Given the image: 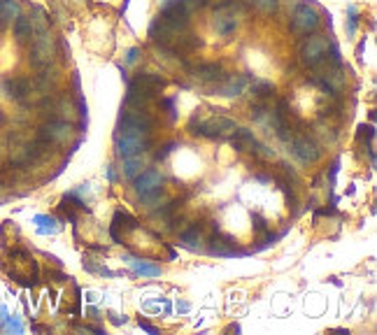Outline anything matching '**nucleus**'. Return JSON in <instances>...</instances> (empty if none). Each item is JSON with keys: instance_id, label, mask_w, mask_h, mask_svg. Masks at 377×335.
<instances>
[{"instance_id": "26", "label": "nucleus", "mask_w": 377, "mask_h": 335, "mask_svg": "<svg viewBox=\"0 0 377 335\" xmlns=\"http://www.w3.org/2000/svg\"><path fill=\"white\" fill-rule=\"evenodd\" d=\"M249 5H254V8L263 12V15H273L277 10V0H249Z\"/></svg>"}, {"instance_id": "16", "label": "nucleus", "mask_w": 377, "mask_h": 335, "mask_svg": "<svg viewBox=\"0 0 377 335\" xmlns=\"http://www.w3.org/2000/svg\"><path fill=\"white\" fill-rule=\"evenodd\" d=\"M231 145H233L237 152H254L256 138L249 129H235L231 133Z\"/></svg>"}, {"instance_id": "11", "label": "nucleus", "mask_w": 377, "mask_h": 335, "mask_svg": "<svg viewBox=\"0 0 377 335\" xmlns=\"http://www.w3.org/2000/svg\"><path fill=\"white\" fill-rule=\"evenodd\" d=\"M291 154L301 161V163H317L321 158V147L315 138L310 136H296L291 142Z\"/></svg>"}, {"instance_id": "19", "label": "nucleus", "mask_w": 377, "mask_h": 335, "mask_svg": "<svg viewBox=\"0 0 377 335\" xmlns=\"http://www.w3.org/2000/svg\"><path fill=\"white\" fill-rule=\"evenodd\" d=\"M54 112L58 115V119H63V122H75V117H77V107H75V103H72L68 96L56 98Z\"/></svg>"}, {"instance_id": "7", "label": "nucleus", "mask_w": 377, "mask_h": 335, "mask_svg": "<svg viewBox=\"0 0 377 335\" xmlns=\"http://www.w3.org/2000/svg\"><path fill=\"white\" fill-rule=\"evenodd\" d=\"M133 186L144 203H154L163 191V175L158 170H144L133 179Z\"/></svg>"}, {"instance_id": "22", "label": "nucleus", "mask_w": 377, "mask_h": 335, "mask_svg": "<svg viewBox=\"0 0 377 335\" xmlns=\"http://www.w3.org/2000/svg\"><path fill=\"white\" fill-rule=\"evenodd\" d=\"M128 265L133 268L137 275H144V277H156V275H161V268L158 265H151L147 261H137V259H128Z\"/></svg>"}, {"instance_id": "12", "label": "nucleus", "mask_w": 377, "mask_h": 335, "mask_svg": "<svg viewBox=\"0 0 377 335\" xmlns=\"http://www.w3.org/2000/svg\"><path fill=\"white\" fill-rule=\"evenodd\" d=\"M0 91L8 100L15 103H26L31 100V77H8L0 82Z\"/></svg>"}, {"instance_id": "10", "label": "nucleus", "mask_w": 377, "mask_h": 335, "mask_svg": "<svg viewBox=\"0 0 377 335\" xmlns=\"http://www.w3.org/2000/svg\"><path fill=\"white\" fill-rule=\"evenodd\" d=\"M317 28H319V12L310 8V5H299L294 17H291V31L296 35H310Z\"/></svg>"}, {"instance_id": "24", "label": "nucleus", "mask_w": 377, "mask_h": 335, "mask_svg": "<svg viewBox=\"0 0 377 335\" xmlns=\"http://www.w3.org/2000/svg\"><path fill=\"white\" fill-rule=\"evenodd\" d=\"M142 170V154L140 156H131V158H124V175L135 179L137 175H140Z\"/></svg>"}, {"instance_id": "2", "label": "nucleus", "mask_w": 377, "mask_h": 335, "mask_svg": "<svg viewBox=\"0 0 377 335\" xmlns=\"http://www.w3.org/2000/svg\"><path fill=\"white\" fill-rule=\"evenodd\" d=\"M28 61L35 70H47V68L54 65V61H56V40L51 38L49 31L35 33V35H33Z\"/></svg>"}, {"instance_id": "5", "label": "nucleus", "mask_w": 377, "mask_h": 335, "mask_svg": "<svg viewBox=\"0 0 377 335\" xmlns=\"http://www.w3.org/2000/svg\"><path fill=\"white\" fill-rule=\"evenodd\" d=\"M330 51V40L326 35H312L301 44V63L308 68H317L328 58Z\"/></svg>"}, {"instance_id": "25", "label": "nucleus", "mask_w": 377, "mask_h": 335, "mask_svg": "<svg viewBox=\"0 0 377 335\" xmlns=\"http://www.w3.org/2000/svg\"><path fill=\"white\" fill-rule=\"evenodd\" d=\"M251 91H254V98L259 100V103H263L270 93H275V86L270 84V82H263V79H259V82H254L251 84Z\"/></svg>"}, {"instance_id": "30", "label": "nucleus", "mask_w": 377, "mask_h": 335, "mask_svg": "<svg viewBox=\"0 0 377 335\" xmlns=\"http://www.w3.org/2000/svg\"><path fill=\"white\" fill-rule=\"evenodd\" d=\"M254 224H256V231H266V221H263L259 214H254Z\"/></svg>"}, {"instance_id": "13", "label": "nucleus", "mask_w": 377, "mask_h": 335, "mask_svg": "<svg viewBox=\"0 0 377 335\" xmlns=\"http://www.w3.org/2000/svg\"><path fill=\"white\" fill-rule=\"evenodd\" d=\"M247 86H249L247 75H224V79L217 82V93L226 98H233V96H242Z\"/></svg>"}, {"instance_id": "29", "label": "nucleus", "mask_w": 377, "mask_h": 335, "mask_svg": "<svg viewBox=\"0 0 377 335\" xmlns=\"http://www.w3.org/2000/svg\"><path fill=\"white\" fill-rule=\"evenodd\" d=\"M173 149H175V145H173V142H170V145H165V147H161V149L156 152V158H158V161H161V158H165V156H168V154L173 152Z\"/></svg>"}, {"instance_id": "3", "label": "nucleus", "mask_w": 377, "mask_h": 335, "mask_svg": "<svg viewBox=\"0 0 377 335\" xmlns=\"http://www.w3.org/2000/svg\"><path fill=\"white\" fill-rule=\"evenodd\" d=\"M242 22V8L235 3H226L219 5L212 15V28L219 38H231L233 33L240 28Z\"/></svg>"}, {"instance_id": "4", "label": "nucleus", "mask_w": 377, "mask_h": 335, "mask_svg": "<svg viewBox=\"0 0 377 335\" xmlns=\"http://www.w3.org/2000/svg\"><path fill=\"white\" fill-rule=\"evenodd\" d=\"M49 145L42 142V140H26V142H17L12 145L10 149V163L12 165H28L35 163L47 154Z\"/></svg>"}, {"instance_id": "27", "label": "nucleus", "mask_w": 377, "mask_h": 335, "mask_svg": "<svg viewBox=\"0 0 377 335\" xmlns=\"http://www.w3.org/2000/svg\"><path fill=\"white\" fill-rule=\"evenodd\" d=\"M35 224H37V231L40 233H56V221L51 219V217H35Z\"/></svg>"}, {"instance_id": "23", "label": "nucleus", "mask_w": 377, "mask_h": 335, "mask_svg": "<svg viewBox=\"0 0 377 335\" xmlns=\"http://www.w3.org/2000/svg\"><path fill=\"white\" fill-rule=\"evenodd\" d=\"M210 252L212 254H219V256H228V254H233V243H231L228 238H221V236H215L210 240Z\"/></svg>"}, {"instance_id": "33", "label": "nucleus", "mask_w": 377, "mask_h": 335, "mask_svg": "<svg viewBox=\"0 0 377 335\" xmlns=\"http://www.w3.org/2000/svg\"><path fill=\"white\" fill-rule=\"evenodd\" d=\"M3 122H5V117H3V112H0V126H3Z\"/></svg>"}, {"instance_id": "8", "label": "nucleus", "mask_w": 377, "mask_h": 335, "mask_svg": "<svg viewBox=\"0 0 377 335\" xmlns=\"http://www.w3.org/2000/svg\"><path fill=\"white\" fill-rule=\"evenodd\" d=\"M72 122H63V119H51V122H44L37 129V140L47 145H65L72 138Z\"/></svg>"}, {"instance_id": "6", "label": "nucleus", "mask_w": 377, "mask_h": 335, "mask_svg": "<svg viewBox=\"0 0 377 335\" xmlns=\"http://www.w3.org/2000/svg\"><path fill=\"white\" fill-rule=\"evenodd\" d=\"M10 275L22 284H35L37 279V265L31 254L22 250H15L10 254Z\"/></svg>"}, {"instance_id": "21", "label": "nucleus", "mask_w": 377, "mask_h": 335, "mask_svg": "<svg viewBox=\"0 0 377 335\" xmlns=\"http://www.w3.org/2000/svg\"><path fill=\"white\" fill-rule=\"evenodd\" d=\"M31 24H33V33H44V31H49V15L44 12L42 8H33L31 10Z\"/></svg>"}, {"instance_id": "20", "label": "nucleus", "mask_w": 377, "mask_h": 335, "mask_svg": "<svg viewBox=\"0 0 377 335\" xmlns=\"http://www.w3.org/2000/svg\"><path fill=\"white\" fill-rule=\"evenodd\" d=\"M182 245L189 247V250H203V243H205V233L203 229H198V226H191V229L182 231Z\"/></svg>"}, {"instance_id": "28", "label": "nucleus", "mask_w": 377, "mask_h": 335, "mask_svg": "<svg viewBox=\"0 0 377 335\" xmlns=\"http://www.w3.org/2000/svg\"><path fill=\"white\" fill-rule=\"evenodd\" d=\"M347 15H349L347 35H354V33H356V24H359V19H356V8H354V5H349V8H347Z\"/></svg>"}, {"instance_id": "31", "label": "nucleus", "mask_w": 377, "mask_h": 335, "mask_svg": "<svg viewBox=\"0 0 377 335\" xmlns=\"http://www.w3.org/2000/svg\"><path fill=\"white\" fill-rule=\"evenodd\" d=\"M135 58H137V49H131V51H128V58H126V61H128V63H133Z\"/></svg>"}, {"instance_id": "15", "label": "nucleus", "mask_w": 377, "mask_h": 335, "mask_svg": "<svg viewBox=\"0 0 377 335\" xmlns=\"http://www.w3.org/2000/svg\"><path fill=\"white\" fill-rule=\"evenodd\" d=\"M317 82H319L328 93H333V96L345 89V75H342V70L338 68V65L328 68V72H324V75L317 79Z\"/></svg>"}, {"instance_id": "1", "label": "nucleus", "mask_w": 377, "mask_h": 335, "mask_svg": "<svg viewBox=\"0 0 377 335\" xmlns=\"http://www.w3.org/2000/svg\"><path fill=\"white\" fill-rule=\"evenodd\" d=\"M165 86V79L161 75H151V72H140L133 82L128 84V96H126V107H135L144 110L149 100L156 98V93Z\"/></svg>"}, {"instance_id": "32", "label": "nucleus", "mask_w": 377, "mask_h": 335, "mask_svg": "<svg viewBox=\"0 0 377 335\" xmlns=\"http://www.w3.org/2000/svg\"><path fill=\"white\" fill-rule=\"evenodd\" d=\"M140 326L144 328V331H149V333H156V328L151 326V324H144V321H140Z\"/></svg>"}, {"instance_id": "14", "label": "nucleus", "mask_w": 377, "mask_h": 335, "mask_svg": "<svg viewBox=\"0 0 377 335\" xmlns=\"http://www.w3.org/2000/svg\"><path fill=\"white\" fill-rule=\"evenodd\" d=\"M191 75L201 84H217L219 79H224V68L219 63H205V65L191 68Z\"/></svg>"}, {"instance_id": "9", "label": "nucleus", "mask_w": 377, "mask_h": 335, "mask_svg": "<svg viewBox=\"0 0 377 335\" xmlns=\"http://www.w3.org/2000/svg\"><path fill=\"white\" fill-rule=\"evenodd\" d=\"M233 131H235V122H233V119L224 117V115H215V117L201 119V122H198V129L191 131V133H196V136H203V138H226Z\"/></svg>"}, {"instance_id": "17", "label": "nucleus", "mask_w": 377, "mask_h": 335, "mask_svg": "<svg viewBox=\"0 0 377 335\" xmlns=\"http://www.w3.org/2000/svg\"><path fill=\"white\" fill-rule=\"evenodd\" d=\"M33 24H31V19L26 17V15H19L15 19V38H17V42L19 44H28L31 40H33Z\"/></svg>"}, {"instance_id": "18", "label": "nucleus", "mask_w": 377, "mask_h": 335, "mask_svg": "<svg viewBox=\"0 0 377 335\" xmlns=\"http://www.w3.org/2000/svg\"><path fill=\"white\" fill-rule=\"evenodd\" d=\"M22 15L17 0H0V26H10L15 24V19Z\"/></svg>"}]
</instances>
